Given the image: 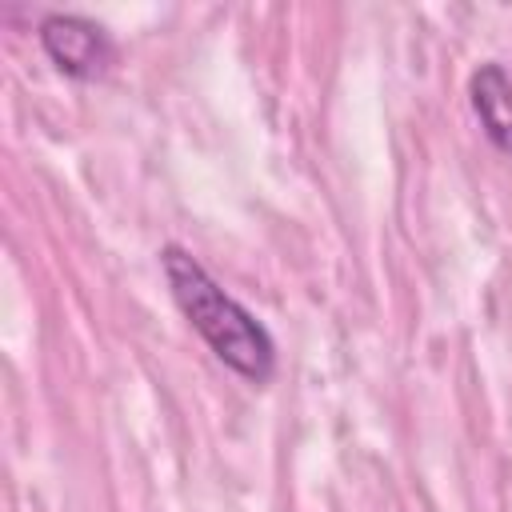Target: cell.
<instances>
[{
	"label": "cell",
	"mask_w": 512,
	"mask_h": 512,
	"mask_svg": "<svg viewBox=\"0 0 512 512\" xmlns=\"http://www.w3.org/2000/svg\"><path fill=\"white\" fill-rule=\"evenodd\" d=\"M40 48L72 80H96L116 60L112 32L80 12H48L40 20Z\"/></svg>",
	"instance_id": "cell-2"
},
{
	"label": "cell",
	"mask_w": 512,
	"mask_h": 512,
	"mask_svg": "<svg viewBox=\"0 0 512 512\" xmlns=\"http://www.w3.org/2000/svg\"><path fill=\"white\" fill-rule=\"evenodd\" d=\"M468 100H472V112H476L484 136L504 156H512V76H508V68L496 60H484L468 76Z\"/></svg>",
	"instance_id": "cell-3"
},
{
	"label": "cell",
	"mask_w": 512,
	"mask_h": 512,
	"mask_svg": "<svg viewBox=\"0 0 512 512\" xmlns=\"http://www.w3.org/2000/svg\"><path fill=\"white\" fill-rule=\"evenodd\" d=\"M160 268H164V280H168V292L180 316L200 332V340L216 352V360L228 364L248 384H268L276 372L272 332L236 296H228L188 248L164 244Z\"/></svg>",
	"instance_id": "cell-1"
}]
</instances>
